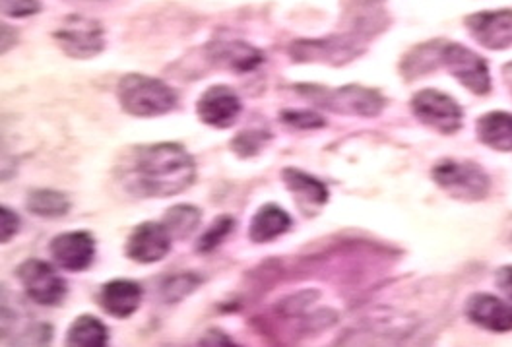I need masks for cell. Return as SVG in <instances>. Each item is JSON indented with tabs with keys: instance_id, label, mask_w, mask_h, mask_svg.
<instances>
[{
	"instance_id": "1",
	"label": "cell",
	"mask_w": 512,
	"mask_h": 347,
	"mask_svg": "<svg viewBox=\"0 0 512 347\" xmlns=\"http://www.w3.org/2000/svg\"><path fill=\"white\" fill-rule=\"evenodd\" d=\"M128 175L138 194L169 198L191 189L196 179V163L183 146L160 142L136 148Z\"/></svg>"
},
{
	"instance_id": "6",
	"label": "cell",
	"mask_w": 512,
	"mask_h": 347,
	"mask_svg": "<svg viewBox=\"0 0 512 347\" xmlns=\"http://www.w3.org/2000/svg\"><path fill=\"white\" fill-rule=\"evenodd\" d=\"M16 278L26 295L41 307H59L68 295V284L63 276L45 260L30 258L16 270Z\"/></svg>"
},
{
	"instance_id": "36",
	"label": "cell",
	"mask_w": 512,
	"mask_h": 347,
	"mask_svg": "<svg viewBox=\"0 0 512 347\" xmlns=\"http://www.w3.org/2000/svg\"><path fill=\"white\" fill-rule=\"evenodd\" d=\"M511 243H512V235H511Z\"/></svg>"
},
{
	"instance_id": "10",
	"label": "cell",
	"mask_w": 512,
	"mask_h": 347,
	"mask_svg": "<svg viewBox=\"0 0 512 347\" xmlns=\"http://www.w3.org/2000/svg\"><path fill=\"white\" fill-rule=\"evenodd\" d=\"M51 256L66 272H86L96 260V241L88 231H66L49 245Z\"/></svg>"
},
{
	"instance_id": "16",
	"label": "cell",
	"mask_w": 512,
	"mask_h": 347,
	"mask_svg": "<svg viewBox=\"0 0 512 347\" xmlns=\"http://www.w3.org/2000/svg\"><path fill=\"white\" fill-rule=\"evenodd\" d=\"M206 49V55L212 63L233 72H251L264 61V55L245 41H214Z\"/></svg>"
},
{
	"instance_id": "26",
	"label": "cell",
	"mask_w": 512,
	"mask_h": 347,
	"mask_svg": "<svg viewBox=\"0 0 512 347\" xmlns=\"http://www.w3.org/2000/svg\"><path fill=\"white\" fill-rule=\"evenodd\" d=\"M198 282L200 280L196 276H191V274L171 278L169 282H165V285H163V297H165V301H181L198 287Z\"/></svg>"
},
{
	"instance_id": "24",
	"label": "cell",
	"mask_w": 512,
	"mask_h": 347,
	"mask_svg": "<svg viewBox=\"0 0 512 347\" xmlns=\"http://www.w3.org/2000/svg\"><path fill=\"white\" fill-rule=\"evenodd\" d=\"M233 227H235V221H233V218H229V216H222V218H218V220L214 221V223L210 225V229H208V231L198 239L196 249H198L200 253L204 254L216 251V249L224 243L225 237L233 231Z\"/></svg>"
},
{
	"instance_id": "29",
	"label": "cell",
	"mask_w": 512,
	"mask_h": 347,
	"mask_svg": "<svg viewBox=\"0 0 512 347\" xmlns=\"http://www.w3.org/2000/svg\"><path fill=\"white\" fill-rule=\"evenodd\" d=\"M282 121L289 127L301 128V130L324 127V119L319 113H313V111H284Z\"/></svg>"
},
{
	"instance_id": "17",
	"label": "cell",
	"mask_w": 512,
	"mask_h": 347,
	"mask_svg": "<svg viewBox=\"0 0 512 347\" xmlns=\"http://www.w3.org/2000/svg\"><path fill=\"white\" fill-rule=\"evenodd\" d=\"M289 227H291V218L284 208L276 204H264L251 221L249 237L253 243L262 245L288 233Z\"/></svg>"
},
{
	"instance_id": "18",
	"label": "cell",
	"mask_w": 512,
	"mask_h": 347,
	"mask_svg": "<svg viewBox=\"0 0 512 347\" xmlns=\"http://www.w3.org/2000/svg\"><path fill=\"white\" fill-rule=\"evenodd\" d=\"M478 138L497 152H512V115L507 111H491L478 119Z\"/></svg>"
},
{
	"instance_id": "5",
	"label": "cell",
	"mask_w": 512,
	"mask_h": 347,
	"mask_svg": "<svg viewBox=\"0 0 512 347\" xmlns=\"http://www.w3.org/2000/svg\"><path fill=\"white\" fill-rule=\"evenodd\" d=\"M363 53V41L350 33L330 35L326 39H301L289 47L295 63H324L342 66Z\"/></svg>"
},
{
	"instance_id": "31",
	"label": "cell",
	"mask_w": 512,
	"mask_h": 347,
	"mask_svg": "<svg viewBox=\"0 0 512 347\" xmlns=\"http://www.w3.org/2000/svg\"><path fill=\"white\" fill-rule=\"evenodd\" d=\"M16 173H18V161L0 134V183L14 179Z\"/></svg>"
},
{
	"instance_id": "14",
	"label": "cell",
	"mask_w": 512,
	"mask_h": 347,
	"mask_svg": "<svg viewBox=\"0 0 512 347\" xmlns=\"http://www.w3.org/2000/svg\"><path fill=\"white\" fill-rule=\"evenodd\" d=\"M466 316L470 322L493 334L512 332V305L491 293H474L466 301Z\"/></svg>"
},
{
	"instance_id": "3",
	"label": "cell",
	"mask_w": 512,
	"mask_h": 347,
	"mask_svg": "<svg viewBox=\"0 0 512 347\" xmlns=\"http://www.w3.org/2000/svg\"><path fill=\"white\" fill-rule=\"evenodd\" d=\"M433 181L452 198L476 202L489 194L491 181L474 161L443 159L433 167Z\"/></svg>"
},
{
	"instance_id": "21",
	"label": "cell",
	"mask_w": 512,
	"mask_h": 347,
	"mask_svg": "<svg viewBox=\"0 0 512 347\" xmlns=\"http://www.w3.org/2000/svg\"><path fill=\"white\" fill-rule=\"evenodd\" d=\"M443 39L439 41H429L425 45H419L412 53H408L404 57L402 63V74L408 80H414L417 76H423L427 72H431L439 63H443V49H445Z\"/></svg>"
},
{
	"instance_id": "30",
	"label": "cell",
	"mask_w": 512,
	"mask_h": 347,
	"mask_svg": "<svg viewBox=\"0 0 512 347\" xmlns=\"http://www.w3.org/2000/svg\"><path fill=\"white\" fill-rule=\"evenodd\" d=\"M20 225L22 221L18 218V214L0 204V245L10 243L18 235Z\"/></svg>"
},
{
	"instance_id": "34",
	"label": "cell",
	"mask_w": 512,
	"mask_h": 347,
	"mask_svg": "<svg viewBox=\"0 0 512 347\" xmlns=\"http://www.w3.org/2000/svg\"><path fill=\"white\" fill-rule=\"evenodd\" d=\"M18 43V32L12 30L10 26L0 24V55L10 51Z\"/></svg>"
},
{
	"instance_id": "12",
	"label": "cell",
	"mask_w": 512,
	"mask_h": 347,
	"mask_svg": "<svg viewBox=\"0 0 512 347\" xmlns=\"http://www.w3.org/2000/svg\"><path fill=\"white\" fill-rule=\"evenodd\" d=\"M241 99L229 86H212L200 95L196 113L204 125L212 128L233 127L241 115Z\"/></svg>"
},
{
	"instance_id": "2",
	"label": "cell",
	"mask_w": 512,
	"mask_h": 347,
	"mask_svg": "<svg viewBox=\"0 0 512 347\" xmlns=\"http://www.w3.org/2000/svg\"><path fill=\"white\" fill-rule=\"evenodd\" d=\"M117 97L132 117L152 119L171 113L177 107V92L158 78L146 74H127L119 80Z\"/></svg>"
},
{
	"instance_id": "20",
	"label": "cell",
	"mask_w": 512,
	"mask_h": 347,
	"mask_svg": "<svg viewBox=\"0 0 512 347\" xmlns=\"http://www.w3.org/2000/svg\"><path fill=\"white\" fill-rule=\"evenodd\" d=\"M284 183H286V187H288L301 202H305V204H309V206H324L326 202H328V198H330V194H328V189L320 183L317 177H313V175H309V173H305V171H299V169H293V167H288V169H284Z\"/></svg>"
},
{
	"instance_id": "4",
	"label": "cell",
	"mask_w": 512,
	"mask_h": 347,
	"mask_svg": "<svg viewBox=\"0 0 512 347\" xmlns=\"http://www.w3.org/2000/svg\"><path fill=\"white\" fill-rule=\"evenodd\" d=\"M59 49L66 57L76 61H88L105 49V30L94 20L80 14L66 16L63 24L53 32Z\"/></svg>"
},
{
	"instance_id": "11",
	"label": "cell",
	"mask_w": 512,
	"mask_h": 347,
	"mask_svg": "<svg viewBox=\"0 0 512 347\" xmlns=\"http://www.w3.org/2000/svg\"><path fill=\"white\" fill-rule=\"evenodd\" d=\"M173 237L158 221L140 223L128 237L125 253L138 264H156L171 253Z\"/></svg>"
},
{
	"instance_id": "9",
	"label": "cell",
	"mask_w": 512,
	"mask_h": 347,
	"mask_svg": "<svg viewBox=\"0 0 512 347\" xmlns=\"http://www.w3.org/2000/svg\"><path fill=\"white\" fill-rule=\"evenodd\" d=\"M443 64L447 66L448 72L472 94H489L491 76H489L487 61L476 51L460 43H445Z\"/></svg>"
},
{
	"instance_id": "35",
	"label": "cell",
	"mask_w": 512,
	"mask_h": 347,
	"mask_svg": "<svg viewBox=\"0 0 512 347\" xmlns=\"http://www.w3.org/2000/svg\"><path fill=\"white\" fill-rule=\"evenodd\" d=\"M503 78H505V84H507V88L511 90L512 94V63L505 64V68H503Z\"/></svg>"
},
{
	"instance_id": "19",
	"label": "cell",
	"mask_w": 512,
	"mask_h": 347,
	"mask_svg": "<svg viewBox=\"0 0 512 347\" xmlns=\"http://www.w3.org/2000/svg\"><path fill=\"white\" fill-rule=\"evenodd\" d=\"M109 328L94 315L74 318L66 330L64 347H107Z\"/></svg>"
},
{
	"instance_id": "15",
	"label": "cell",
	"mask_w": 512,
	"mask_h": 347,
	"mask_svg": "<svg viewBox=\"0 0 512 347\" xmlns=\"http://www.w3.org/2000/svg\"><path fill=\"white\" fill-rule=\"evenodd\" d=\"M144 299L142 285L127 278H117L99 287L97 303L99 307L113 318H130L134 315Z\"/></svg>"
},
{
	"instance_id": "25",
	"label": "cell",
	"mask_w": 512,
	"mask_h": 347,
	"mask_svg": "<svg viewBox=\"0 0 512 347\" xmlns=\"http://www.w3.org/2000/svg\"><path fill=\"white\" fill-rule=\"evenodd\" d=\"M18 318H20V313H18L12 293L0 285V338L12 334V330L18 324Z\"/></svg>"
},
{
	"instance_id": "8",
	"label": "cell",
	"mask_w": 512,
	"mask_h": 347,
	"mask_svg": "<svg viewBox=\"0 0 512 347\" xmlns=\"http://www.w3.org/2000/svg\"><path fill=\"white\" fill-rule=\"evenodd\" d=\"M412 111L425 127L454 134L462 127L464 113L456 99L439 90H421L412 99Z\"/></svg>"
},
{
	"instance_id": "33",
	"label": "cell",
	"mask_w": 512,
	"mask_h": 347,
	"mask_svg": "<svg viewBox=\"0 0 512 347\" xmlns=\"http://www.w3.org/2000/svg\"><path fill=\"white\" fill-rule=\"evenodd\" d=\"M495 282H497L499 291L505 295V299L512 305V264L499 268V272L495 274Z\"/></svg>"
},
{
	"instance_id": "7",
	"label": "cell",
	"mask_w": 512,
	"mask_h": 347,
	"mask_svg": "<svg viewBox=\"0 0 512 347\" xmlns=\"http://www.w3.org/2000/svg\"><path fill=\"white\" fill-rule=\"evenodd\" d=\"M307 92L315 103L328 107L338 113L346 115H361V117H375L384 109V97L381 92L363 88V86H346L338 90H324V88H301Z\"/></svg>"
},
{
	"instance_id": "23",
	"label": "cell",
	"mask_w": 512,
	"mask_h": 347,
	"mask_svg": "<svg viewBox=\"0 0 512 347\" xmlns=\"http://www.w3.org/2000/svg\"><path fill=\"white\" fill-rule=\"evenodd\" d=\"M202 212L192 204H179L163 214V225L173 239H185L192 235L200 223Z\"/></svg>"
},
{
	"instance_id": "13",
	"label": "cell",
	"mask_w": 512,
	"mask_h": 347,
	"mask_svg": "<svg viewBox=\"0 0 512 347\" xmlns=\"http://www.w3.org/2000/svg\"><path fill=\"white\" fill-rule=\"evenodd\" d=\"M466 28L485 49L503 51L512 47V10L472 14L466 18Z\"/></svg>"
},
{
	"instance_id": "27",
	"label": "cell",
	"mask_w": 512,
	"mask_h": 347,
	"mask_svg": "<svg viewBox=\"0 0 512 347\" xmlns=\"http://www.w3.org/2000/svg\"><path fill=\"white\" fill-rule=\"evenodd\" d=\"M41 10L39 0H0V14L6 18H30Z\"/></svg>"
},
{
	"instance_id": "28",
	"label": "cell",
	"mask_w": 512,
	"mask_h": 347,
	"mask_svg": "<svg viewBox=\"0 0 512 347\" xmlns=\"http://www.w3.org/2000/svg\"><path fill=\"white\" fill-rule=\"evenodd\" d=\"M268 136L264 132L251 130V132H243L233 140V150L239 156H255L256 152L266 144Z\"/></svg>"
},
{
	"instance_id": "32",
	"label": "cell",
	"mask_w": 512,
	"mask_h": 347,
	"mask_svg": "<svg viewBox=\"0 0 512 347\" xmlns=\"http://www.w3.org/2000/svg\"><path fill=\"white\" fill-rule=\"evenodd\" d=\"M198 347H241L220 328H210L198 340Z\"/></svg>"
},
{
	"instance_id": "22",
	"label": "cell",
	"mask_w": 512,
	"mask_h": 347,
	"mask_svg": "<svg viewBox=\"0 0 512 347\" xmlns=\"http://www.w3.org/2000/svg\"><path fill=\"white\" fill-rule=\"evenodd\" d=\"M28 210L39 218H63L70 210V200L59 190H32L28 196Z\"/></svg>"
}]
</instances>
